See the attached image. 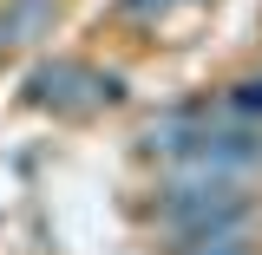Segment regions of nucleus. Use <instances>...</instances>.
<instances>
[{"label": "nucleus", "instance_id": "obj_2", "mask_svg": "<svg viewBox=\"0 0 262 255\" xmlns=\"http://www.w3.org/2000/svg\"><path fill=\"white\" fill-rule=\"evenodd\" d=\"M203 131H210V118L203 111H170V118H158V125L144 131V151L151 157H170V164H184V157H196V144H203Z\"/></svg>", "mask_w": 262, "mask_h": 255}, {"label": "nucleus", "instance_id": "obj_3", "mask_svg": "<svg viewBox=\"0 0 262 255\" xmlns=\"http://www.w3.org/2000/svg\"><path fill=\"white\" fill-rule=\"evenodd\" d=\"M236 118H262V79H243V85H229V98H223Z\"/></svg>", "mask_w": 262, "mask_h": 255}, {"label": "nucleus", "instance_id": "obj_5", "mask_svg": "<svg viewBox=\"0 0 262 255\" xmlns=\"http://www.w3.org/2000/svg\"><path fill=\"white\" fill-rule=\"evenodd\" d=\"M164 7H170V0H118V13H125V20H158Z\"/></svg>", "mask_w": 262, "mask_h": 255}, {"label": "nucleus", "instance_id": "obj_4", "mask_svg": "<svg viewBox=\"0 0 262 255\" xmlns=\"http://www.w3.org/2000/svg\"><path fill=\"white\" fill-rule=\"evenodd\" d=\"M184 255H256L243 236H223V242H196V249H184Z\"/></svg>", "mask_w": 262, "mask_h": 255}, {"label": "nucleus", "instance_id": "obj_1", "mask_svg": "<svg viewBox=\"0 0 262 255\" xmlns=\"http://www.w3.org/2000/svg\"><path fill=\"white\" fill-rule=\"evenodd\" d=\"M27 92L39 105H53V111H85V105H118L125 98V79L118 72H92L79 59H53V65H39L27 79Z\"/></svg>", "mask_w": 262, "mask_h": 255}, {"label": "nucleus", "instance_id": "obj_6", "mask_svg": "<svg viewBox=\"0 0 262 255\" xmlns=\"http://www.w3.org/2000/svg\"><path fill=\"white\" fill-rule=\"evenodd\" d=\"M7 39H13V27H7V20H0V46H7Z\"/></svg>", "mask_w": 262, "mask_h": 255}]
</instances>
